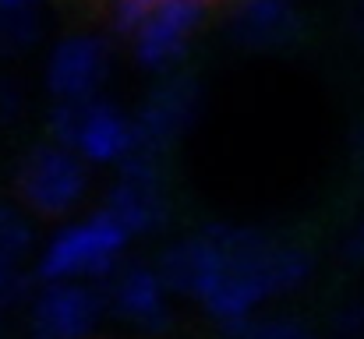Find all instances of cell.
<instances>
[{"instance_id": "obj_10", "label": "cell", "mask_w": 364, "mask_h": 339, "mask_svg": "<svg viewBox=\"0 0 364 339\" xmlns=\"http://www.w3.org/2000/svg\"><path fill=\"white\" fill-rule=\"evenodd\" d=\"M170 290L156 265H121L114 276L103 279V301L114 318H121L127 329L159 336L173 325V304Z\"/></svg>"}, {"instance_id": "obj_9", "label": "cell", "mask_w": 364, "mask_h": 339, "mask_svg": "<svg viewBox=\"0 0 364 339\" xmlns=\"http://www.w3.org/2000/svg\"><path fill=\"white\" fill-rule=\"evenodd\" d=\"M107 315L103 290L96 283H43L28 297L32 339H89Z\"/></svg>"}, {"instance_id": "obj_17", "label": "cell", "mask_w": 364, "mask_h": 339, "mask_svg": "<svg viewBox=\"0 0 364 339\" xmlns=\"http://www.w3.org/2000/svg\"><path fill=\"white\" fill-rule=\"evenodd\" d=\"M159 4H166V0H110V21L121 36H131Z\"/></svg>"}, {"instance_id": "obj_7", "label": "cell", "mask_w": 364, "mask_h": 339, "mask_svg": "<svg viewBox=\"0 0 364 339\" xmlns=\"http://www.w3.org/2000/svg\"><path fill=\"white\" fill-rule=\"evenodd\" d=\"M205 14H209V0H166V4H159L127 36L134 64L149 75H173L184 64L191 39L198 36Z\"/></svg>"}, {"instance_id": "obj_3", "label": "cell", "mask_w": 364, "mask_h": 339, "mask_svg": "<svg viewBox=\"0 0 364 339\" xmlns=\"http://www.w3.org/2000/svg\"><path fill=\"white\" fill-rule=\"evenodd\" d=\"M46 131L53 145L75 152L85 166H121L138 152L134 117L103 96L85 103H53Z\"/></svg>"}, {"instance_id": "obj_5", "label": "cell", "mask_w": 364, "mask_h": 339, "mask_svg": "<svg viewBox=\"0 0 364 339\" xmlns=\"http://www.w3.org/2000/svg\"><path fill=\"white\" fill-rule=\"evenodd\" d=\"M103 209L131 233V240L159 233L170 223V191H166L159 156L138 149L131 159H124L107 191Z\"/></svg>"}, {"instance_id": "obj_21", "label": "cell", "mask_w": 364, "mask_h": 339, "mask_svg": "<svg viewBox=\"0 0 364 339\" xmlns=\"http://www.w3.org/2000/svg\"><path fill=\"white\" fill-rule=\"evenodd\" d=\"M350 28H354V36L364 43V0L354 7V14H350Z\"/></svg>"}, {"instance_id": "obj_19", "label": "cell", "mask_w": 364, "mask_h": 339, "mask_svg": "<svg viewBox=\"0 0 364 339\" xmlns=\"http://www.w3.org/2000/svg\"><path fill=\"white\" fill-rule=\"evenodd\" d=\"M340 258L350 269H364V216H358L340 240Z\"/></svg>"}, {"instance_id": "obj_8", "label": "cell", "mask_w": 364, "mask_h": 339, "mask_svg": "<svg viewBox=\"0 0 364 339\" xmlns=\"http://www.w3.org/2000/svg\"><path fill=\"white\" fill-rule=\"evenodd\" d=\"M114 50L100 32H71L57 39L43 64V85L53 103H85L96 99L110 75Z\"/></svg>"}, {"instance_id": "obj_13", "label": "cell", "mask_w": 364, "mask_h": 339, "mask_svg": "<svg viewBox=\"0 0 364 339\" xmlns=\"http://www.w3.org/2000/svg\"><path fill=\"white\" fill-rule=\"evenodd\" d=\"M43 36V14H0V57L28 53Z\"/></svg>"}, {"instance_id": "obj_4", "label": "cell", "mask_w": 364, "mask_h": 339, "mask_svg": "<svg viewBox=\"0 0 364 339\" xmlns=\"http://www.w3.org/2000/svg\"><path fill=\"white\" fill-rule=\"evenodd\" d=\"M14 188L28 212L43 220H68L89 195V166L75 152L43 141L18 159Z\"/></svg>"}, {"instance_id": "obj_1", "label": "cell", "mask_w": 364, "mask_h": 339, "mask_svg": "<svg viewBox=\"0 0 364 339\" xmlns=\"http://www.w3.org/2000/svg\"><path fill=\"white\" fill-rule=\"evenodd\" d=\"M156 272L166 290L195 301L220 329L258 315L262 304L304 290L315 254L287 237L241 223H205L173 240Z\"/></svg>"}, {"instance_id": "obj_16", "label": "cell", "mask_w": 364, "mask_h": 339, "mask_svg": "<svg viewBox=\"0 0 364 339\" xmlns=\"http://www.w3.org/2000/svg\"><path fill=\"white\" fill-rule=\"evenodd\" d=\"M329 336L333 339H364V297L343 301L333 318H329Z\"/></svg>"}, {"instance_id": "obj_18", "label": "cell", "mask_w": 364, "mask_h": 339, "mask_svg": "<svg viewBox=\"0 0 364 339\" xmlns=\"http://www.w3.org/2000/svg\"><path fill=\"white\" fill-rule=\"evenodd\" d=\"M21 113H25V92H21V85L14 78L0 75V127L18 124Z\"/></svg>"}, {"instance_id": "obj_15", "label": "cell", "mask_w": 364, "mask_h": 339, "mask_svg": "<svg viewBox=\"0 0 364 339\" xmlns=\"http://www.w3.org/2000/svg\"><path fill=\"white\" fill-rule=\"evenodd\" d=\"M28 297H32V279L25 272V262L0 258V318L18 304H25Z\"/></svg>"}, {"instance_id": "obj_2", "label": "cell", "mask_w": 364, "mask_h": 339, "mask_svg": "<svg viewBox=\"0 0 364 339\" xmlns=\"http://www.w3.org/2000/svg\"><path fill=\"white\" fill-rule=\"evenodd\" d=\"M127 244L131 233L107 209L85 212L50 233V240L39 251L36 276L43 283H103L121 269Z\"/></svg>"}, {"instance_id": "obj_11", "label": "cell", "mask_w": 364, "mask_h": 339, "mask_svg": "<svg viewBox=\"0 0 364 339\" xmlns=\"http://www.w3.org/2000/svg\"><path fill=\"white\" fill-rule=\"evenodd\" d=\"M227 32L241 50L272 53L294 46L304 36V14L297 0H234Z\"/></svg>"}, {"instance_id": "obj_12", "label": "cell", "mask_w": 364, "mask_h": 339, "mask_svg": "<svg viewBox=\"0 0 364 339\" xmlns=\"http://www.w3.org/2000/svg\"><path fill=\"white\" fill-rule=\"evenodd\" d=\"M223 339H322L311 322L297 315H255L247 322L220 329Z\"/></svg>"}, {"instance_id": "obj_20", "label": "cell", "mask_w": 364, "mask_h": 339, "mask_svg": "<svg viewBox=\"0 0 364 339\" xmlns=\"http://www.w3.org/2000/svg\"><path fill=\"white\" fill-rule=\"evenodd\" d=\"M46 0H0V14H43Z\"/></svg>"}, {"instance_id": "obj_14", "label": "cell", "mask_w": 364, "mask_h": 339, "mask_svg": "<svg viewBox=\"0 0 364 339\" xmlns=\"http://www.w3.org/2000/svg\"><path fill=\"white\" fill-rule=\"evenodd\" d=\"M32 244L36 237H32V223L25 220V212L0 202V258L25 262L32 254Z\"/></svg>"}, {"instance_id": "obj_6", "label": "cell", "mask_w": 364, "mask_h": 339, "mask_svg": "<svg viewBox=\"0 0 364 339\" xmlns=\"http://www.w3.org/2000/svg\"><path fill=\"white\" fill-rule=\"evenodd\" d=\"M205 110V92L195 75H163V82L141 99V107L131 113L138 131V149L163 156L173 149Z\"/></svg>"}]
</instances>
